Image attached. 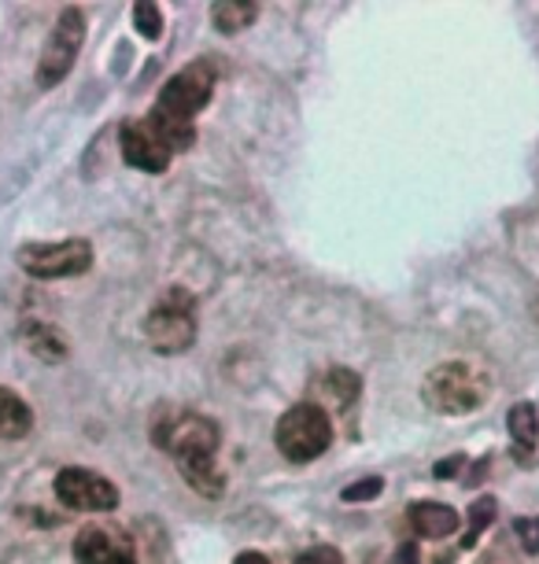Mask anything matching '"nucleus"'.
<instances>
[{
  "label": "nucleus",
  "mask_w": 539,
  "mask_h": 564,
  "mask_svg": "<svg viewBox=\"0 0 539 564\" xmlns=\"http://www.w3.org/2000/svg\"><path fill=\"white\" fill-rule=\"evenodd\" d=\"M152 440L177 462L185 484L204 498H222L226 473L218 468V424L193 410H160Z\"/></svg>",
  "instance_id": "nucleus-1"
},
{
  "label": "nucleus",
  "mask_w": 539,
  "mask_h": 564,
  "mask_svg": "<svg viewBox=\"0 0 539 564\" xmlns=\"http://www.w3.org/2000/svg\"><path fill=\"white\" fill-rule=\"evenodd\" d=\"M488 395V377L470 369L466 361H443V366L429 369L425 384H421V399L436 413H448V417H466V413L481 410Z\"/></svg>",
  "instance_id": "nucleus-2"
},
{
  "label": "nucleus",
  "mask_w": 539,
  "mask_h": 564,
  "mask_svg": "<svg viewBox=\"0 0 539 564\" xmlns=\"http://www.w3.org/2000/svg\"><path fill=\"white\" fill-rule=\"evenodd\" d=\"M273 443H278L281 457L295 465H306L322 457L333 443V421L319 402H295L281 413L278 429H273Z\"/></svg>",
  "instance_id": "nucleus-3"
},
{
  "label": "nucleus",
  "mask_w": 539,
  "mask_h": 564,
  "mask_svg": "<svg viewBox=\"0 0 539 564\" xmlns=\"http://www.w3.org/2000/svg\"><path fill=\"white\" fill-rule=\"evenodd\" d=\"M144 336L160 355H185L196 344V300L185 289H166L148 311Z\"/></svg>",
  "instance_id": "nucleus-4"
},
{
  "label": "nucleus",
  "mask_w": 539,
  "mask_h": 564,
  "mask_svg": "<svg viewBox=\"0 0 539 564\" xmlns=\"http://www.w3.org/2000/svg\"><path fill=\"white\" fill-rule=\"evenodd\" d=\"M215 78H218L215 63L193 59L188 67H182L171 82L163 85V93H160V100H155L152 111L171 115V119H177V122H193L196 115L211 104V97H215Z\"/></svg>",
  "instance_id": "nucleus-5"
},
{
  "label": "nucleus",
  "mask_w": 539,
  "mask_h": 564,
  "mask_svg": "<svg viewBox=\"0 0 539 564\" xmlns=\"http://www.w3.org/2000/svg\"><path fill=\"white\" fill-rule=\"evenodd\" d=\"M82 41H86V12L71 4L60 12L56 26H52V34L45 41V48H41V59H37V85L41 89H52V85H60L74 70V59H78V52H82Z\"/></svg>",
  "instance_id": "nucleus-6"
},
{
  "label": "nucleus",
  "mask_w": 539,
  "mask_h": 564,
  "mask_svg": "<svg viewBox=\"0 0 539 564\" xmlns=\"http://www.w3.org/2000/svg\"><path fill=\"white\" fill-rule=\"evenodd\" d=\"M19 265L37 276V281H63V276H82L93 265L89 240H56V243H26L19 248Z\"/></svg>",
  "instance_id": "nucleus-7"
},
{
  "label": "nucleus",
  "mask_w": 539,
  "mask_h": 564,
  "mask_svg": "<svg viewBox=\"0 0 539 564\" xmlns=\"http://www.w3.org/2000/svg\"><path fill=\"white\" fill-rule=\"evenodd\" d=\"M52 491H56L60 506L74 509V513H111L119 506V487L108 476L82 465L60 468L56 480H52Z\"/></svg>",
  "instance_id": "nucleus-8"
},
{
  "label": "nucleus",
  "mask_w": 539,
  "mask_h": 564,
  "mask_svg": "<svg viewBox=\"0 0 539 564\" xmlns=\"http://www.w3.org/2000/svg\"><path fill=\"white\" fill-rule=\"evenodd\" d=\"M78 564H137V542L119 524H86L74 535Z\"/></svg>",
  "instance_id": "nucleus-9"
},
{
  "label": "nucleus",
  "mask_w": 539,
  "mask_h": 564,
  "mask_svg": "<svg viewBox=\"0 0 539 564\" xmlns=\"http://www.w3.org/2000/svg\"><path fill=\"white\" fill-rule=\"evenodd\" d=\"M119 148H122V159L130 163L133 170H144V174H163L171 166V148H163V141L155 137L152 130L141 122H126L119 130Z\"/></svg>",
  "instance_id": "nucleus-10"
},
{
  "label": "nucleus",
  "mask_w": 539,
  "mask_h": 564,
  "mask_svg": "<svg viewBox=\"0 0 539 564\" xmlns=\"http://www.w3.org/2000/svg\"><path fill=\"white\" fill-rule=\"evenodd\" d=\"M407 520L421 539H448L459 531V513L440 502H414L407 509Z\"/></svg>",
  "instance_id": "nucleus-11"
},
{
  "label": "nucleus",
  "mask_w": 539,
  "mask_h": 564,
  "mask_svg": "<svg viewBox=\"0 0 539 564\" xmlns=\"http://www.w3.org/2000/svg\"><path fill=\"white\" fill-rule=\"evenodd\" d=\"M34 429V413L15 391L0 388V440H26Z\"/></svg>",
  "instance_id": "nucleus-12"
},
{
  "label": "nucleus",
  "mask_w": 539,
  "mask_h": 564,
  "mask_svg": "<svg viewBox=\"0 0 539 564\" xmlns=\"http://www.w3.org/2000/svg\"><path fill=\"white\" fill-rule=\"evenodd\" d=\"M144 126L155 137H160L163 148H171V155L188 152V148H193V141H196V126L193 122H177V119H171V115H160V111H148L144 115Z\"/></svg>",
  "instance_id": "nucleus-13"
},
{
  "label": "nucleus",
  "mask_w": 539,
  "mask_h": 564,
  "mask_svg": "<svg viewBox=\"0 0 539 564\" xmlns=\"http://www.w3.org/2000/svg\"><path fill=\"white\" fill-rule=\"evenodd\" d=\"M256 15H259V4H251V0H218V4H211V23L226 37L248 30L256 23Z\"/></svg>",
  "instance_id": "nucleus-14"
},
{
  "label": "nucleus",
  "mask_w": 539,
  "mask_h": 564,
  "mask_svg": "<svg viewBox=\"0 0 539 564\" xmlns=\"http://www.w3.org/2000/svg\"><path fill=\"white\" fill-rule=\"evenodd\" d=\"M506 424H510V435H514V454L525 457L536 451L539 443V413L532 402H517V406L510 410V417H506Z\"/></svg>",
  "instance_id": "nucleus-15"
},
{
  "label": "nucleus",
  "mask_w": 539,
  "mask_h": 564,
  "mask_svg": "<svg viewBox=\"0 0 539 564\" xmlns=\"http://www.w3.org/2000/svg\"><path fill=\"white\" fill-rule=\"evenodd\" d=\"M319 391L333 402L336 410L347 413V410H352L355 402H358V395H363V380H358L352 369H330V372L322 377Z\"/></svg>",
  "instance_id": "nucleus-16"
},
{
  "label": "nucleus",
  "mask_w": 539,
  "mask_h": 564,
  "mask_svg": "<svg viewBox=\"0 0 539 564\" xmlns=\"http://www.w3.org/2000/svg\"><path fill=\"white\" fill-rule=\"evenodd\" d=\"M23 339L41 361H48V366H56V361L67 358V339L45 322H23Z\"/></svg>",
  "instance_id": "nucleus-17"
},
{
  "label": "nucleus",
  "mask_w": 539,
  "mask_h": 564,
  "mask_svg": "<svg viewBox=\"0 0 539 564\" xmlns=\"http://www.w3.org/2000/svg\"><path fill=\"white\" fill-rule=\"evenodd\" d=\"M495 513H499V506H495V498H488V495H481L477 502L470 506V531H466V539H462V546H473L484 531L492 528V520H495Z\"/></svg>",
  "instance_id": "nucleus-18"
},
{
  "label": "nucleus",
  "mask_w": 539,
  "mask_h": 564,
  "mask_svg": "<svg viewBox=\"0 0 539 564\" xmlns=\"http://www.w3.org/2000/svg\"><path fill=\"white\" fill-rule=\"evenodd\" d=\"M133 26L141 30V37L160 41L163 37V8L160 4H133Z\"/></svg>",
  "instance_id": "nucleus-19"
},
{
  "label": "nucleus",
  "mask_w": 539,
  "mask_h": 564,
  "mask_svg": "<svg viewBox=\"0 0 539 564\" xmlns=\"http://www.w3.org/2000/svg\"><path fill=\"white\" fill-rule=\"evenodd\" d=\"M514 535H517V542H521L525 553H539V517H517Z\"/></svg>",
  "instance_id": "nucleus-20"
},
{
  "label": "nucleus",
  "mask_w": 539,
  "mask_h": 564,
  "mask_svg": "<svg viewBox=\"0 0 539 564\" xmlns=\"http://www.w3.org/2000/svg\"><path fill=\"white\" fill-rule=\"evenodd\" d=\"M380 491H385V480H380V476H366V480L344 487V502H369V498H377Z\"/></svg>",
  "instance_id": "nucleus-21"
},
{
  "label": "nucleus",
  "mask_w": 539,
  "mask_h": 564,
  "mask_svg": "<svg viewBox=\"0 0 539 564\" xmlns=\"http://www.w3.org/2000/svg\"><path fill=\"white\" fill-rule=\"evenodd\" d=\"M292 564H344V557H341V550H333V546H311V550H303Z\"/></svg>",
  "instance_id": "nucleus-22"
},
{
  "label": "nucleus",
  "mask_w": 539,
  "mask_h": 564,
  "mask_svg": "<svg viewBox=\"0 0 539 564\" xmlns=\"http://www.w3.org/2000/svg\"><path fill=\"white\" fill-rule=\"evenodd\" d=\"M459 465H466V454L443 457V462H436V468H432V476H436V480H454V476H459Z\"/></svg>",
  "instance_id": "nucleus-23"
},
{
  "label": "nucleus",
  "mask_w": 539,
  "mask_h": 564,
  "mask_svg": "<svg viewBox=\"0 0 539 564\" xmlns=\"http://www.w3.org/2000/svg\"><path fill=\"white\" fill-rule=\"evenodd\" d=\"M388 564H421V553H418V542H403V546L396 550V557Z\"/></svg>",
  "instance_id": "nucleus-24"
},
{
  "label": "nucleus",
  "mask_w": 539,
  "mask_h": 564,
  "mask_svg": "<svg viewBox=\"0 0 539 564\" xmlns=\"http://www.w3.org/2000/svg\"><path fill=\"white\" fill-rule=\"evenodd\" d=\"M234 564H270V557H262L259 550H245V553H240V557H237Z\"/></svg>",
  "instance_id": "nucleus-25"
}]
</instances>
